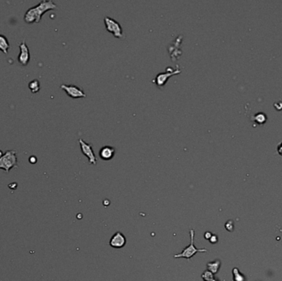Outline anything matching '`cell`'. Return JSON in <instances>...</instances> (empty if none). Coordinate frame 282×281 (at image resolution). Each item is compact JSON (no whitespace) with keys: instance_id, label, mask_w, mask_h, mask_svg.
Returning <instances> with one entry per match:
<instances>
[{"instance_id":"1","label":"cell","mask_w":282,"mask_h":281,"mask_svg":"<svg viewBox=\"0 0 282 281\" xmlns=\"http://www.w3.org/2000/svg\"><path fill=\"white\" fill-rule=\"evenodd\" d=\"M56 8L57 5L52 0H42L37 5L30 8L27 10L24 16L25 22L27 23H38L45 13Z\"/></svg>"},{"instance_id":"2","label":"cell","mask_w":282,"mask_h":281,"mask_svg":"<svg viewBox=\"0 0 282 281\" xmlns=\"http://www.w3.org/2000/svg\"><path fill=\"white\" fill-rule=\"evenodd\" d=\"M17 167L18 162L15 150H8L3 153V157H0V169H3L7 173L9 172L11 168Z\"/></svg>"},{"instance_id":"3","label":"cell","mask_w":282,"mask_h":281,"mask_svg":"<svg viewBox=\"0 0 282 281\" xmlns=\"http://www.w3.org/2000/svg\"><path fill=\"white\" fill-rule=\"evenodd\" d=\"M191 235V243L189 246H187L181 253L174 255L175 258H186L187 260H190L193 256H195V253L197 252H206L208 251L207 249H197L194 245V238H195V230H190Z\"/></svg>"},{"instance_id":"4","label":"cell","mask_w":282,"mask_h":281,"mask_svg":"<svg viewBox=\"0 0 282 281\" xmlns=\"http://www.w3.org/2000/svg\"><path fill=\"white\" fill-rule=\"evenodd\" d=\"M181 72H182V71L180 70L178 66H176V68L175 69L171 67H168L166 68L165 72L157 74V76L155 77L154 80L153 82L155 83V84H156L158 87H163L165 85V83L168 82L169 78H171L172 76L179 74V73H181Z\"/></svg>"},{"instance_id":"5","label":"cell","mask_w":282,"mask_h":281,"mask_svg":"<svg viewBox=\"0 0 282 281\" xmlns=\"http://www.w3.org/2000/svg\"><path fill=\"white\" fill-rule=\"evenodd\" d=\"M104 22H105L106 31L112 33V35H114L115 37H123V30H122L121 25L117 21L111 18V17H105Z\"/></svg>"},{"instance_id":"6","label":"cell","mask_w":282,"mask_h":281,"mask_svg":"<svg viewBox=\"0 0 282 281\" xmlns=\"http://www.w3.org/2000/svg\"><path fill=\"white\" fill-rule=\"evenodd\" d=\"M60 88L65 90L66 94L71 98H86V93L82 88L76 85H67V84H61Z\"/></svg>"},{"instance_id":"7","label":"cell","mask_w":282,"mask_h":281,"mask_svg":"<svg viewBox=\"0 0 282 281\" xmlns=\"http://www.w3.org/2000/svg\"><path fill=\"white\" fill-rule=\"evenodd\" d=\"M79 142L80 143V148H81L82 153L88 158L89 163L96 165L97 164V157H96L94 152L92 150V144L85 142L82 139H79Z\"/></svg>"},{"instance_id":"8","label":"cell","mask_w":282,"mask_h":281,"mask_svg":"<svg viewBox=\"0 0 282 281\" xmlns=\"http://www.w3.org/2000/svg\"><path fill=\"white\" fill-rule=\"evenodd\" d=\"M20 53L18 55V62L23 66H27L30 61V51L25 41H22L19 45Z\"/></svg>"},{"instance_id":"9","label":"cell","mask_w":282,"mask_h":281,"mask_svg":"<svg viewBox=\"0 0 282 281\" xmlns=\"http://www.w3.org/2000/svg\"><path fill=\"white\" fill-rule=\"evenodd\" d=\"M125 243H126L125 237L123 235V233L120 232H116L110 240V246L113 248H121L125 246Z\"/></svg>"},{"instance_id":"10","label":"cell","mask_w":282,"mask_h":281,"mask_svg":"<svg viewBox=\"0 0 282 281\" xmlns=\"http://www.w3.org/2000/svg\"><path fill=\"white\" fill-rule=\"evenodd\" d=\"M116 149L111 146H103L99 151V156L103 160H110L114 157Z\"/></svg>"},{"instance_id":"11","label":"cell","mask_w":282,"mask_h":281,"mask_svg":"<svg viewBox=\"0 0 282 281\" xmlns=\"http://www.w3.org/2000/svg\"><path fill=\"white\" fill-rule=\"evenodd\" d=\"M9 48H10V45L8 42V38L6 37L5 35H0V50L4 54H8Z\"/></svg>"},{"instance_id":"12","label":"cell","mask_w":282,"mask_h":281,"mask_svg":"<svg viewBox=\"0 0 282 281\" xmlns=\"http://www.w3.org/2000/svg\"><path fill=\"white\" fill-rule=\"evenodd\" d=\"M220 267V261L219 260H216L214 261H211L207 264V268L208 270L210 271L212 274H216L218 272V270Z\"/></svg>"},{"instance_id":"13","label":"cell","mask_w":282,"mask_h":281,"mask_svg":"<svg viewBox=\"0 0 282 281\" xmlns=\"http://www.w3.org/2000/svg\"><path fill=\"white\" fill-rule=\"evenodd\" d=\"M266 114L263 113V112H258L254 116L253 120H255L256 123L258 124H262L266 121Z\"/></svg>"},{"instance_id":"14","label":"cell","mask_w":282,"mask_h":281,"mask_svg":"<svg viewBox=\"0 0 282 281\" xmlns=\"http://www.w3.org/2000/svg\"><path fill=\"white\" fill-rule=\"evenodd\" d=\"M29 88H30L31 92H32V93H36V92H38L39 91H40V88H41V87H40V82H39L37 79H35V80L30 82V83H29Z\"/></svg>"},{"instance_id":"15","label":"cell","mask_w":282,"mask_h":281,"mask_svg":"<svg viewBox=\"0 0 282 281\" xmlns=\"http://www.w3.org/2000/svg\"><path fill=\"white\" fill-rule=\"evenodd\" d=\"M233 279H234V281H244L245 280V278H244L243 275L239 272V270L238 268H233Z\"/></svg>"},{"instance_id":"16","label":"cell","mask_w":282,"mask_h":281,"mask_svg":"<svg viewBox=\"0 0 282 281\" xmlns=\"http://www.w3.org/2000/svg\"><path fill=\"white\" fill-rule=\"evenodd\" d=\"M201 277L205 281H210L214 279V274H212L209 270H206L203 272Z\"/></svg>"},{"instance_id":"17","label":"cell","mask_w":282,"mask_h":281,"mask_svg":"<svg viewBox=\"0 0 282 281\" xmlns=\"http://www.w3.org/2000/svg\"><path fill=\"white\" fill-rule=\"evenodd\" d=\"M225 227H226V229L228 230V231H230L232 232L233 230V223L232 220H229L226 223V224H225Z\"/></svg>"},{"instance_id":"18","label":"cell","mask_w":282,"mask_h":281,"mask_svg":"<svg viewBox=\"0 0 282 281\" xmlns=\"http://www.w3.org/2000/svg\"><path fill=\"white\" fill-rule=\"evenodd\" d=\"M218 241V238L216 235H212V237L210 239V242H211V243H216Z\"/></svg>"},{"instance_id":"19","label":"cell","mask_w":282,"mask_h":281,"mask_svg":"<svg viewBox=\"0 0 282 281\" xmlns=\"http://www.w3.org/2000/svg\"><path fill=\"white\" fill-rule=\"evenodd\" d=\"M277 152H278V153L280 155H281L282 156V142L281 143H279V145L277 146Z\"/></svg>"},{"instance_id":"20","label":"cell","mask_w":282,"mask_h":281,"mask_svg":"<svg viewBox=\"0 0 282 281\" xmlns=\"http://www.w3.org/2000/svg\"><path fill=\"white\" fill-rule=\"evenodd\" d=\"M29 161H30L31 163H35L36 161H37V158L35 156H31L30 158H29Z\"/></svg>"},{"instance_id":"21","label":"cell","mask_w":282,"mask_h":281,"mask_svg":"<svg viewBox=\"0 0 282 281\" xmlns=\"http://www.w3.org/2000/svg\"><path fill=\"white\" fill-rule=\"evenodd\" d=\"M212 235H213V234H212L211 232H206V233H205V238H206V239H210V238H211L212 237Z\"/></svg>"},{"instance_id":"22","label":"cell","mask_w":282,"mask_h":281,"mask_svg":"<svg viewBox=\"0 0 282 281\" xmlns=\"http://www.w3.org/2000/svg\"><path fill=\"white\" fill-rule=\"evenodd\" d=\"M3 152H2V151H1V150H0V157H3Z\"/></svg>"},{"instance_id":"23","label":"cell","mask_w":282,"mask_h":281,"mask_svg":"<svg viewBox=\"0 0 282 281\" xmlns=\"http://www.w3.org/2000/svg\"><path fill=\"white\" fill-rule=\"evenodd\" d=\"M210 281H217V280H216V279H212V280H210Z\"/></svg>"}]
</instances>
